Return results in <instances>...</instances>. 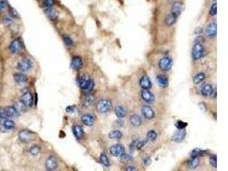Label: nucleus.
Segmentation results:
<instances>
[{"instance_id":"45","label":"nucleus","mask_w":228,"mask_h":171,"mask_svg":"<svg viewBox=\"0 0 228 171\" xmlns=\"http://www.w3.org/2000/svg\"><path fill=\"white\" fill-rule=\"evenodd\" d=\"M55 4V0H44L43 6L45 8L48 7H52Z\"/></svg>"},{"instance_id":"9","label":"nucleus","mask_w":228,"mask_h":171,"mask_svg":"<svg viewBox=\"0 0 228 171\" xmlns=\"http://www.w3.org/2000/svg\"><path fill=\"white\" fill-rule=\"evenodd\" d=\"M141 111H142V114L144 115V116L148 120H151L155 116V112L149 105H144Z\"/></svg>"},{"instance_id":"38","label":"nucleus","mask_w":228,"mask_h":171,"mask_svg":"<svg viewBox=\"0 0 228 171\" xmlns=\"http://www.w3.org/2000/svg\"><path fill=\"white\" fill-rule=\"evenodd\" d=\"M29 152L33 156H37V155L40 154V147L39 145H33L32 147L30 148Z\"/></svg>"},{"instance_id":"39","label":"nucleus","mask_w":228,"mask_h":171,"mask_svg":"<svg viewBox=\"0 0 228 171\" xmlns=\"http://www.w3.org/2000/svg\"><path fill=\"white\" fill-rule=\"evenodd\" d=\"M157 138V134L155 133V131L150 130L148 132V134H147V140H149L150 141H154L156 140Z\"/></svg>"},{"instance_id":"21","label":"nucleus","mask_w":228,"mask_h":171,"mask_svg":"<svg viewBox=\"0 0 228 171\" xmlns=\"http://www.w3.org/2000/svg\"><path fill=\"white\" fill-rule=\"evenodd\" d=\"M115 113H116L117 117L122 118L124 116H126V109L124 106H122V105H118L115 109Z\"/></svg>"},{"instance_id":"3","label":"nucleus","mask_w":228,"mask_h":171,"mask_svg":"<svg viewBox=\"0 0 228 171\" xmlns=\"http://www.w3.org/2000/svg\"><path fill=\"white\" fill-rule=\"evenodd\" d=\"M33 68V62L28 58H24L18 62L17 69L21 72H26L32 69Z\"/></svg>"},{"instance_id":"41","label":"nucleus","mask_w":228,"mask_h":171,"mask_svg":"<svg viewBox=\"0 0 228 171\" xmlns=\"http://www.w3.org/2000/svg\"><path fill=\"white\" fill-rule=\"evenodd\" d=\"M93 88H94V81L90 80V81L88 82V84H87L86 88L84 89V91H86V93H90V92H92L93 90Z\"/></svg>"},{"instance_id":"47","label":"nucleus","mask_w":228,"mask_h":171,"mask_svg":"<svg viewBox=\"0 0 228 171\" xmlns=\"http://www.w3.org/2000/svg\"><path fill=\"white\" fill-rule=\"evenodd\" d=\"M209 163L214 168H216L217 167V158H216V156H211L210 158H209Z\"/></svg>"},{"instance_id":"22","label":"nucleus","mask_w":228,"mask_h":171,"mask_svg":"<svg viewBox=\"0 0 228 171\" xmlns=\"http://www.w3.org/2000/svg\"><path fill=\"white\" fill-rule=\"evenodd\" d=\"M83 67V63L82 59L79 57H74L72 60V68L76 69V70H79L81 68Z\"/></svg>"},{"instance_id":"2","label":"nucleus","mask_w":228,"mask_h":171,"mask_svg":"<svg viewBox=\"0 0 228 171\" xmlns=\"http://www.w3.org/2000/svg\"><path fill=\"white\" fill-rule=\"evenodd\" d=\"M111 108H112V103L109 99H105V98L101 99L97 104V111L102 114L109 112Z\"/></svg>"},{"instance_id":"52","label":"nucleus","mask_w":228,"mask_h":171,"mask_svg":"<svg viewBox=\"0 0 228 171\" xmlns=\"http://www.w3.org/2000/svg\"><path fill=\"white\" fill-rule=\"evenodd\" d=\"M126 170L134 171V170H136V169H135V167H127V168H126Z\"/></svg>"},{"instance_id":"8","label":"nucleus","mask_w":228,"mask_h":171,"mask_svg":"<svg viewBox=\"0 0 228 171\" xmlns=\"http://www.w3.org/2000/svg\"><path fill=\"white\" fill-rule=\"evenodd\" d=\"M58 166L57 164V159H56L54 156H50L47 158L46 162H45V168L47 170H56Z\"/></svg>"},{"instance_id":"23","label":"nucleus","mask_w":228,"mask_h":171,"mask_svg":"<svg viewBox=\"0 0 228 171\" xmlns=\"http://www.w3.org/2000/svg\"><path fill=\"white\" fill-rule=\"evenodd\" d=\"M156 81L162 87H167L169 85V79L164 74H159L156 77Z\"/></svg>"},{"instance_id":"24","label":"nucleus","mask_w":228,"mask_h":171,"mask_svg":"<svg viewBox=\"0 0 228 171\" xmlns=\"http://www.w3.org/2000/svg\"><path fill=\"white\" fill-rule=\"evenodd\" d=\"M14 80L15 81L18 83V84H24L27 81V77L23 74L21 73H17V74H14Z\"/></svg>"},{"instance_id":"49","label":"nucleus","mask_w":228,"mask_h":171,"mask_svg":"<svg viewBox=\"0 0 228 171\" xmlns=\"http://www.w3.org/2000/svg\"><path fill=\"white\" fill-rule=\"evenodd\" d=\"M12 22H13V20H12L11 17H5L3 18V23L5 24L6 26H10L12 24Z\"/></svg>"},{"instance_id":"44","label":"nucleus","mask_w":228,"mask_h":171,"mask_svg":"<svg viewBox=\"0 0 228 171\" xmlns=\"http://www.w3.org/2000/svg\"><path fill=\"white\" fill-rule=\"evenodd\" d=\"M8 4L5 0H0V12H3L4 10L8 9Z\"/></svg>"},{"instance_id":"7","label":"nucleus","mask_w":228,"mask_h":171,"mask_svg":"<svg viewBox=\"0 0 228 171\" xmlns=\"http://www.w3.org/2000/svg\"><path fill=\"white\" fill-rule=\"evenodd\" d=\"M109 151H110V154L114 157H121V155L125 153V148L122 145L116 144L110 147Z\"/></svg>"},{"instance_id":"14","label":"nucleus","mask_w":228,"mask_h":171,"mask_svg":"<svg viewBox=\"0 0 228 171\" xmlns=\"http://www.w3.org/2000/svg\"><path fill=\"white\" fill-rule=\"evenodd\" d=\"M45 13L46 15V17L50 19V20L55 21L58 18V14L56 12V10L55 9H53L52 7H48L45 8Z\"/></svg>"},{"instance_id":"28","label":"nucleus","mask_w":228,"mask_h":171,"mask_svg":"<svg viewBox=\"0 0 228 171\" xmlns=\"http://www.w3.org/2000/svg\"><path fill=\"white\" fill-rule=\"evenodd\" d=\"M213 93V87L210 84L204 85L202 88V94L205 97L210 96Z\"/></svg>"},{"instance_id":"34","label":"nucleus","mask_w":228,"mask_h":171,"mask_svg":"<svg viewBox=\"0 0 228 171\" xmlns=\"http://www.w3.org/2000/svg\"><path fill=\"white\" fill-rule=\"evenodd\" d=\"M132 161V157L130 154H122L121 156V162L123 164H127Z\"/></svg>"},{"instance_id":"42","label":"nucleus","mask_w":228,"mask_h":171,"mask_svg":"<svg viewBox=\"0 0 228 171\" xmlns=\"http://www.w3.org/2000/svg\"><path fill=\"white\" fill-rule=\"evenodd\" d=\"M63 41H64V43L67 46H72L73 45L74 42L69 36H63Z\"/></svg>"},{"instance_id":"37","label":"nucleus","mask_w":228,"mask_h":171,"mask_svg":"<svg viewBox=\"0 0 228 171\" xmlns=\"http://www.w3.org/2000/svg\"><path fill=\"white\" fill-rule=\"evenodd\" d=\"M207 151H203L201 149H195L192 151V157H198V156H203L207 154Z\"/></svg>"},{"instance_id":"20","label":"nucleus","mask_w":228,"mask_h":171,"mask_svg":"<svg viewBox=\"0 0 228 171\" xmlns=\"http://www.w3.org/2000/svg\"><path fill=\"white\" fill-rule=\"evenodd\" d=\"M216 33H217L216 23L209 24V26L207 27V34H208V37L215 38L216 36Z\"/></svg>"},{"instance_id":"25","label":"nucleus","mask_w":228,"mask_h":171,"mask_svg":"<svg viewBox=\"0 0 228 171\" xmlns=\"http://www.w3.org/2000/svg\"><path fill=\"white\" fill-rule=\"evenodd\" d=\"M5 111H6L7 114L10 117H16V116H18L20 115V113L15 108V106H8L7 108H5Z\"/></svg>"},{"instance_id":"15","label":"nucleus","mask_w":228,"mask_h":171,"mask_svg":"<svg viewBox=\"0 0 228 171\" xmlns=\"http://www.w3.org/2000/svg\"><path fill=\"white\" fill-rule=\"evenodd\" d=\"M139 84H140L143 89H150L152 87L150 79L147 75H145V76H143L141 78V80L139 81Z\"/></svg>"},{"instance_id":"50","label":"nucleus","mask_w":228,"mask_h":171,"mask_svg":"<svg viewBox=\"0 0 228 171\" xmlns=\"http://www.w3.org/2000/svg\"><path fill=\"white\" fill-rule=\"evenodd\" d=\"M74 111H75V107L74 106H69L66 109V111L68 113H73Z\"/></svg>"},{"instance_id":"43","label":"nucleus","mask_w":228,"mask_h":171,"mask_svg":"<svg viewBox=\"0 0 228 171\" xmlns=\"http://www.w3.org/2000/svg\"><path fill=\"white\" fill-rule=\"evenodd\" d=\"M147 140H139V141H137L136 142V145L135 147L138 149V150H140V149H142L144 146H145V145L147 143Z\"/></svg>"},{"instance_id":"11","label":"nucleus","mask_w":228,"mask_h":171,"mask_svg":"<svg viewBox=\"0 0 228 171\" xmlns=\"http://www.w3.org/2000/svg\"><path fill=\"white\" fill-rule=\"evenodd\" d=\"M21 102L26 105V107H31L33 103V97L32 93L30 92H26L21 97Z\"/></svg>"},{"instance_id":"26","label":"nucleus","mask_w":228,"mask_h":171,"mask_svg":"<svg viewBox=\"0 0 228 171\" xmlns=\"http://www.w3.org/2000/svg\"><path fill=\"white\" fill-rule=\"evenodd\" d=\"M94 103H95V97L93 95H87L83 100V104L85 107H89Z\"/></svg>"},{"instance_id":"53","label":"nucleus","mask_w":228,"mask_h":171,"mask_svg":"<svg viewBox=\"0 0 228 171\" xmlns=\"http://www.w3.org/2000/svg\"><path fill=\"white\" fill-rule=\"evenodd\" d=\"M169 1H173V0H169Z\"/></svg>"},{"instance_id":"46","label":"nucleus","mask_w":228,"mask_h":171,"mask_svg":"<svg viewBox=\"0 0 228 171\" xmlns=\"http://www.w3.org/2000/svg\"><path fill=\"white\" fill-rule=\"evenodd\" d=\"M187 122H184V121H178L176 122L175 126L177 127L178 129H184L185 127H187Z\"/></svg>"},{"instance_id":"10","label":"nucleus","mask_w":228,"mask_h":171,"mask_svg":"<svg viewBox=\"0 0 228 171\" xmlns=\"http://www.w3.org/2000/svg\"><path fill=\"white\" fill-rule=\"evenodd\" d=\"M185 128L184 129H178V131H176L175 134L173 135L172 137V140L176 142V143H180L182 141L184 140V139L185 137Z\"/></svg>"},{"instance_id":"5","label":"nucleus","mask_w":228,"mask_h":171,"mask_svg":"<svg viewBox=\"0 0 228 171\" xmlns=\"http://www.w3.org/2000/svg\"><path fill=\"white\" fill-rule=\"evenodd\" d=\"M15 127H16V123L12 120H10V119L2 120L1 123H0V130L3 132V133L12 130L13 128H15Z\"/></svg>"},{"instance_id":"4","label":"nucleus","mask_w":228,"mask_h":171,"mask_svg":"<svg viewBox=\"0 0 228 171\" xmlns=\"http://www.w3.org/2000/svg\"><path fill=\"white\" fill-rule=\"evenodd\" d=\"M204 53V49L201 43H197L194 45L193 49H192V57L194 60H199L202 58Z\"/></svg>"},{"instance_id":"33","label":"nucleus","mask_w":228,"mask_h":171,"mask_svg":"<svg viewBox=\"0 0 228 171\" xmlns=\"http://www.w3.org/2000/svg\"><path fill=\"white\" fill-rule=\"evenodd\" d=\"M205 79V74L203 73H199L196 75L194 79H193V82H194V84H199L200 82H202L203 80Z\"/></svg>"},{"instance_id":"29","label":"nucleus","mask_w":228,"mask_h":171,"mask_svg":"<svg viewBox=\"0 0 228 171\" xmlns=\"http://www.w3.org/2000/svg\"><path fill=\"white\" fill-rule=\"evenodd\" d=\"M177 18H178V17H176L174 15H173V14L171 13L170 15H169V16L167 17V18H166L165 20L166 24H167L168 26H172L173 24H174V22H175L176 20H177Z\"/></svg>"},{"instance_id":"13","label":"nucleus","mask_w":228,"mask_h":171,"mask_svg":"<svg viewBox=\"0 0 228 171\" xmlns=\"http://www.w3.org/2000/svg\"><path fill=\"white\" fill-rule=\"evenodd\" d=\"M141 97L146 103L150 104V103H153V101H154V96L149 89H143L141 92Z\"/></svg>"},{"instance_id":"32","label":"nucleus","mask_w":228,"mask_h":171,"mask_svg":"<svg viewBox=\"0 0 228 171\" xmlns=\"http://www.w3.org/2000/svg\"><path fill=\"white\" fill-rule=\"evenodd\" d=\"M100 162H101L105 167H109V166H110V161H109V158H108V156L106 155V153H102V154H101V156H100Z\"/></svg>"},{"instance_id":"35","label":"nucleus","mask_w":228,"mask_h":171,"mask_svg":"<svg viewBox=\"0 0 228 171\" xmlns=\"http://www.w3.org/2000/svg\"><path fill=\"white\" fill-rule=\"evenodd\" d=\"M199 165V158L197 157H194V158H192V160L189 163V167L190 169H196Z\"/></svg>"},{"instance_id":"51","label":"nucleus","mask_w":228,"mask_h":171,"mask_svg":"<svg viewBox=\"0 0 228 171\" xmlns=\"http://www.w3.org/2000/svg\"><path fill=\"white\" fill-rule=\"evenodd\" d=\"M150 162H151V160H150V158H149V157H147V158H145V165H146V166H148V165L150 164Z\"/></svg>"},{"instance_id":"17","label":"nucleus","mask_w":228,"mask_h":171,"mask_svg":"<svg viewBox=\"0 0 228 171\" xmlns=\"http://www.w3.org/2000/svg\"><path fill=\"white\" fill-rule=\"evenodd\" d=\"M73 132L77 140H82L83 137H84V131H83V128L79 125H74V126Z\"/></svg>"},{"instance_id":"30","label":"nucleus","mask_w":228,"mask_h":171,"mask_svg":"<svg viewBox=\"0 0 228 171\" xmlns=\"http://www.w3.org/2000/svg\"><path fill=\"white\" fill-rule=\"evenodd\" d=\"M122 133L119 130H113L111 131L109 134V137L110 139H116V140H119L122 137Z\"/></svg>"},{"instance_id":"48","label":"nucleus","mask_w":228,"mask_h":171,"mask_svg":"<svg viewBox=\"0 0 228 171\" xmlns=\"http://www.w3.org/2000/svg\"><path fill=\"white\" fill-rule=\"evenodd\" d=\"M217 13V4L216 3H214L213 5L210 8V10H209V14L211 16H215Z\"/></svg>"},{"instance_id":"6","label":"nucleus","mask_w":228,"mask_h":171,"mask_svg":"<svg viewBox=\"0 0 228 171\" xmlns=\"http://www.w3.org/2000/svg\"><path fill=\"white\" fill-rule=\"evenodd\" d=\"M172 59L169 57H162L159 62V68L163 71H168L172 68Z\"/></svg>"},{"instance_id":"36","label":"nucleus","mask_w":228,"mask_h":171,"mask_svg":"<svg viewBox=\"0 0 228 171\" xmlns=\"http://www.w3.org/2000/svg\"><path fill=\"white\" fill-rule=\"evenodd\" d=\"M15 108L17 109V111L19 112V113H22L24 111H25V108H26V105L22 103V102H17L16 103V104L14 105Z\"/></svg>"},{"instance_id":"19","label":"nucleus","mask_w":228,"mask_h":171,"mask_svg":"<svg viewBox=\"0 0 228 171\" xmlns=\"http://www.w3.org/2000/svg\"><path fill=\"white\" fill-rule=\"evenodd\" d=\"M130 122L133 127H140L142 124V118L140 117L138 115H132V116L130 117Z\"/></svg>"},{"instance_id":"1","label":"nucleus","mask_w":228,"mask_h":171,"mask_svg":"<svg viewBox=\"0 0 228 171\" xmlns=\"http://www.w3.org/2000/svg\"><path fill=\"white\" fill-rule=\"evenodd\" d=\"M18 137L21 142L22 143H30L35 139V134L33 132L27 130V129H22L19 132Z\"/></svg>"},{"instance_id":"12","label":"nucleus","mask_w":228,"mask_h":171,"mask_svg":"<svg viewBox=\"0 0 228 171\" xmlns=\"http://www.w3.org/2000/svg\"><path fill=\"white\" fill-rule=\"evenodd\" d=\"M21 46H22V45L21 43L20 40H14L10 44V50L12 53L17 54L21 50Z\"/></svg>"},{"instance_id":"27","label":"nucleus","mask_w":228,"mask_h":171,"mask_svg":"<svg viewBox=\"0 0 228 171\" xmlns=\"http://www.w3.org/2000/svg\"><path fill=\"white\" fill-rule=\"evenodd\" d=\"M90 81V77L88 75H82V76H80L79 78V85L80 88H82V89H85L88 84V82Z\"/></svg>"},{"instance_id":"31","label":"nucleus","mask_w":228,"mask_h":171,"mask_svg":"<svg viewBox=\"0 0 228 171\" xmlns=\"http://www.w3.org/2000/svg\"><path fill=\"white\" fill-rule=\"evenodd\" d=\"M8 12L10 14L11 18H15V19H19L20 18V16H19L18 12L14 8H12L10 5H9V4H8Z\"/></svg>"},{"instance_id":"18","label":"nucleus","mask_w":228,"mask_h":171,"mask_svg":"<svg viewBox=\"0 0 228 171\" xmlns=\"http://www.w3.org/2000/svg\"><path fill=\"white\" fill-rule=\"evenodd\" d=\"M182 10H183V5H182L181 3H178V2H176L173 4L172 6V14L174 15L176 17H178L182 12Z\"/></svg>"},{"instance_id":"40","label":"nucleus","mask_w":228,"mask_h":171,"mask_svg":"<svg viewBox=\"0 0 228 171\" xmlns=\"http://www.w3.org/2000/svg\"><path fill=\"white\" fill-rule=\"evenodd\" d=\"M9 118H10V116L7 114L5 109L0 108V119L1 120H4V119H9Z\"/></svg>"},{"instance_id":"16","label":"nucleus","mask_w":228,"mask_h":171,"mask_svg":"<svg viewBox=\"0 0 228 171\" xmlns=\"http://www.w3.org/2000/svg\"><path fill=\"white\" fill-rule=\"evenodd\" d=\"M81 121H82L83 123L86 125V126L91 127V126H93L94 124L95 119H94L93 116H91L89 114H86L83 115L82 116H81Z\"/></svg>"}]
</instances>
